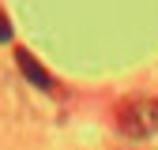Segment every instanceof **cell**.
<instances>
[{
    "mask_svg": "<svg viewBox=\"0 0 158 150\" xmlns=\"http://www.w3.org/2000/svg\"><path fill=\"white\" fill-rule=\"evenodd\" d=\"M117 128L132 139H143L158 128V98H124L117 105Z\"/></svg>",
    "mask_w": 158,
    "mask_h": 150,
    "instance_id": "1",
    "label": "cell"
},
{
    "mask_svg": "<svg viewBox=\"0 0 158 150\" xmlns=\"http://www.w3.org/2000/svg\"><path fill=\"white\" fill-rule=\"evenodd\" d=\"M15 64H19V71H23V75H27V79H30L34 86H42V90H56L53 75H49L42 64H38V56H34L30 49H23V45H19V49H15Z\"/></svg>",
    "mask_w": 158,
    "mask_h": 150,
    "instance_id": "2",
    "label": "cell"
},
{
    "mask_svg": "<svg viewBox=\"0 0 158 150\" xmlns=\"http://www.w3.org/2000/svg\"><path fill=\"white\" fill-rule=\"evenodd\" d=\"M0 41H11V23H8L4 11H0Z\"/></svg>",
    "mask_w": 158,
    "mask_h": 150,
    "instance_id": "3",
    "label": "cell"
}]
</instances>
